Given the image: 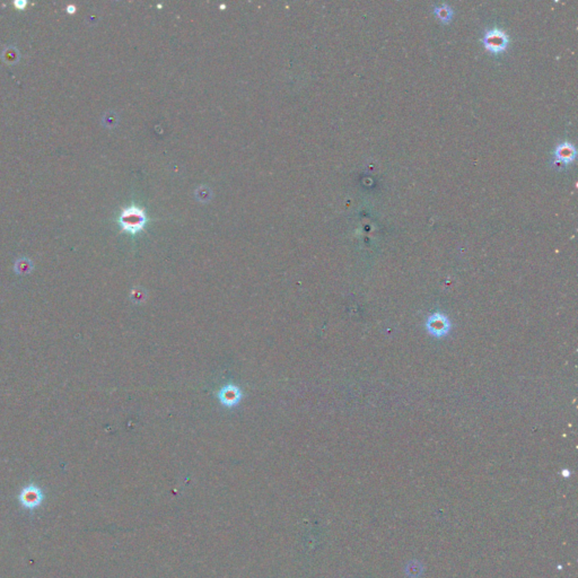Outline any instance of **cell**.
Returning <instances> with one entry per match:
<instances>
[{
    "instance_id": "obj_1",
    "label": "cell",
    "mask_w": 578,
    "mask_h": 578,
    "mask_svg": "<svg viewBox=\"0 0 578 578\" xmlns=\"http://www.w3.org/2000/svg\"><path fill=\"white\" fill-rule=\"evenodd\" d=\"M146 215L143 209L138 207H130L125 209L120 216V225L122 230L130 233V234H137L138 232L144 229L146 224Z\"/></svg>"
},
{
    "instance_id": "obj_2",
    "label": "cell",
    "mask_w": 578,
    "mask_h": 578,
    "mask_svg": "<svg viewBox=\"0 0 578 578\" xmlns=\"http://www.w3.org/2000/svg\"><path fill=\"white\" fill-rule=\"evenodd\" d=\"M482 43L489 52L494 55H499L507 49L510 43L509 35H507L500 28H492V30L484 33L482 38Z\"/></svg>"
},
{
    "instance_id": "obj_3",
    "label": "cell",
    "mask_w": 578,
    "mask_h": 578,
    "mask_svg": "<svg viewBox=\"0 0 578 578\" xmlns=\"http://www.w3.org/2000/svg\"><path fill=\"white\" fill-rule=\"evenodd\" d=\"M44 495L43 492L39 488L37 484L31 483L28 486L24 487L19 495V500L21 505L24 507L25 510L34 511L43 503Z\"/></svg>"
},
{
    "instance_id": "obj_4",
    "label": "cell",
    "mask_w": 578,
    "mask_h": 578,
    "mask_svg": "<svg viewBox=\"0 0 578 578\" xmlns=\"http://www.w3.org/2000/svg\"><path fill=\"white\" fill-rule=\"evenodd\" d=\"M576 157V148L570 143H563L558 145L553 151L552 164L557 167H563L564 165L570 164Z\"/></svg>"
},
{
    "instance_id": "obj_5",
    "label": "cell",
    "mask_w": 578,
    "mask_h": 578,
    "mask_svg": "<svg viewBox=\"0 0 578 578\" xmlns=\"http://www.w3.org/2000/svg\"><path fill=\"white\" fill-rule=\"evenodd\" d=\"M242 391L238 387L234 384H227L219 391L218 398L223 406L227 408H234L242 400Z\"/></svg>"
},
{
    "instance_id": "obj_6",
    "label": "cell",
    "mask_w": 578,
    "mask_h": 578,
    "mask_svg": "<svg viewBox=\"0 0 578 578\" xmlns=\"http://www.w3.org/2000/svg\"><path fill=\"white\" fill-rule=\"evenodd\" d=\"M427 328L431 335H434L436 337H441L445 335L448 331L449 323L444 315L436 314L434 317H431V319L428 321Z\"/></svg>"
},
{
    "instance_id": "obj_7",
    "label": "cell",
    "mask_w": 578,
    "mask_h": 578,
    "mask_svg": "<svg viewBox=\"0 0 578 578\" xmlns=\"http://www.w3.org/2000/svg\"><path fill=\"white\" fill-rule=\"evenodd\" d=\"M434 13L435 15L439 17V20L443 23H449L452 20V16H453V10L452 8L449 7L448 5L446 4H442L439 6H435L434 7Z\"/></svg>"
},
{
    "instance_id": "obj_8",
    "label": "cell",
    "mask_w": 578,
    "mask_h": 578,
    "mask_svg": "<svg viewBox=\"0 0 578 578\" xmlns=\"http://www.w3.org/2000/svg\"><path fill=\"white\" fill-rule=\"evenodd\" d=\"M32 270H33V264L31 262V260L23 258L16 261L15 272L17 274H21V276H27V274L31 273Z\"/></svg>"
},
{
    "instance_id": "obj_9",
    "label": "cell",
    "mask_w": 578,
    "mask_h": 578,
    "mask_svg": "<svg viewBox=\"0 0 578 578\" xmlns=\"http://www.w3.org/2000/svg\"><path fill=\"white\" fill-rule=\"evenodd\" d=\"M14 5L16 6V8L24 9V7L26 6V2H23V0H16V2L14 3Z\"/></svg>"
},
{
    "instance_id": "obj_10",
    "label": "cell",
    "mask_w": 578,
    "mask_h": 578,
    "mask_svg": "<svg viewBox=\"0 0 578 578\" xmlns=\"http://www.w3.org/2000/svg\"><path fill=\"white\" fill-rule=\"evenodd\" d=\"M67 9H68L69 13H74V11H75V6H68V8H67Z\"/></svg>"
}]
</instances>
